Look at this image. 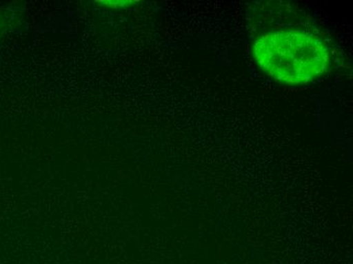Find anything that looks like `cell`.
I'll list each match as a JSON object with an SVG mask.
<instances>
[{
    "label": "cell",
    "instance_id": "6da1fadb",
    "mask_svg": "<svg viewBox=\"0 0 353 264\" xmlns=\"http://www.w3.org/2000/svg\"><path fill=\"white\" fill-rule=\"evenodd\" d=\"M256 63L267 76L284 85H305L322 76L330 54L320 38L300 30L272 32L256 41Z\"/></svg>",
    "mask_w": 353,
    "mask_h": 264
}]
</instances>
